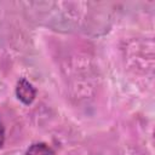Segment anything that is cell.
I'll return each mask as SVG.
<instances>
[{"label":"cell","mask_w":155,"mask_h":155,"mask_svg":"<svg viewBox=\"0 0 155 155\" xmlns=\"http://www.w3.org/2000/svg\"><path fill=\"white\" fill-rule=\"evenodd\" d=\"M16 96L23 104L30 105L36 97V90L25 78H21L16 85Z\"/></svg>","instance_id":"6da1fadb"},{"label":"cell","mask_w":155,"mask_h":155,"mask_svg":"<svg viewBox=\"0 0 155 155\" xmlns=\"http://www.w3.org/2000/svg\"><path fill=\"white\" fill-rule=\"evenodd\" d=\"M24 155H54V151L46 143H34L27 149Z\"/></svg>","instance_id":"7a4b0ae2"},{"label":"cell","mask_w":155,"mask_h":155,"mask_svg":"<svg viewBox=\"0 0 155 155\" xmlns=\"http://www.w3.org/2000/svg\"><path fill=\"white\" fill-rule=\"evenodd\" d=\"M4 142H5V128H4V125L0 117V148L4 145Z\"/></svg>","instance_id":"3957f363"}]
</instances>
